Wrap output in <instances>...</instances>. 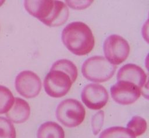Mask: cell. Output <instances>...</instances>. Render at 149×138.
<instances>
[{
    "mask_svg": "<svg viewBox=\"0 0 149 138\" xmlns=\"http://www.w3.org/2000/svg\"><path fill=\"white\" fill-rule=\"evenodd\" d=\"M27 12L49 27L63 24L69 17L67 6L59 1H24Z\"/></svg>",
    "mask_w": 149,
    "mask_h": 138,
    "instance_id": "1",
    "label": "cell"
},
{
    "mask_svg": "<svg viewBox=\"0 0 149 138\" xmlns=\"http://www.w3.org/2000/svg\"><path fill=\"white\" fill-rule=\"evenodd\" d=\"M62 41L69 51L79 56L90 53L95 43L91 30L81 22H73L67 24L62 32Z\"/></svg>",
    "mask_w": 149,
    "mask_h": 138,
    "instance_id": "2",
    "label": "cell"
},
{
    "mask_svg": "<svg viewBox=\"0 0 149 138\" xmlns=\"http://www.w3.org/2000/svg\"><path fill=\"white\" fill-rule=\"evenodd\" d=\"M116 66L102 56H94L83 63L81 72L87 80L97 83L109 80L115 74Z\"/></svg>",
    "mask_w": 149,
    "mask_h": 138,
    "instance_id": "3",
    "label": "cell"
},
{
    "mask_svg": "<svg viewBox=\"0 0 149 138\" xmlns=\"http://www.w3.org/2000/svg\"><path fill=\"white\" fill-rule=\"evenodd\" d=\"M85 108L82 104L73 98L63 100L56 109L57 120L68 128H74L81 124L85 118Z\"/></svg>",
    "mask_w": 149,
    "mask_h": 138,
    "instance_id": "4",
    "label": "cell"
},
{
    "mask_svg": "<svg viewBox=\"0 0 149 138\" xmlns=\"http://www.w3.org/2000/svg\"><path fill=\"white\" fill-rule=\"evenodd\" d=\"M72 84L70 77L67 73L58 69H50L44 80L45 92L54 98L65 95L70 90Z\"/></svg>",
    "mask_w": 149,
    "mask_h": 138,
    "instance_id": "5",
    "label": "cell"
},
{
    "mask_svg": "<svg viewBox=\"0 0 149 138\" xmlns=\"http://www.w3.org/2000/svg\"><path fill=\"white\" fill-rule=\"evenodd\" d=\"M106 59L113 65H119L128 57L130 46L128 42L122 37L112 34L108 37L103 45Z\"/></svg>",
    "mask_w": 149,
    "mask_h": 138,
    "instance_id": "6",
    "label": "cell"
},
{
    "mask_svg": "<svg viewBox=\"0 0 149 138\" xmlns=\"http://www.w3.org/2000/svg\"><path fill=\"white\" fill-rule=\"evenodd\" d=\"M15 84L19 94L26 98L36 97L41 89L40 78L31 70L20 72L16 77Z\"/></svg>",
    "mask_w": 149,
    "mask_h": 138,
    "instance_id": "7",
    "label": "cell"
},
{
    "mask_svg": "<svg viewBox=\"0 0 149 138\" xmlns=\"http://www.w3.org/2000/svg\"><path fill=\"white\" fill-rule=\"evenodd\" d=\"M111 97L117 103L126 105L136 101L140 97L141 89L133 83L118 81L110 89Z\"/></svg>",
    "mask_w": 149,
    "mask_h": 138,
    "instance_id": "8",
    "label": "cell"
},
{
    "mask_svg": "<svg viewBox=\"0 0 149 138\" xmlns=\"http://www.w3.org/2000/svg\"><path fill=\"white\" fill-rule=\"evenodd\" d=\"M81 98L87 108L93 110H98L107 104L109 95L106 89L102 85L90 83L83 88Z\"/></svg>",
    "mask_w": 149,
    "mask_h": 138,
    "instance_id": "9",
    "label": "cell"
},
{
    "mask_svg": "<svg viewBox=\"0 0 149 138\" xmlns=\"http://www.w3.org/2000/svg\"><path fill=\"white\" fill-rule=\"evenodd\" d=\"M147 75L139 66L127 63L120 68L117 74L118 81H125L134 84L141 89L147 83Z\"/></svg>",
    "mask_w": 149,
    "mask_h": 138,
    "instance_id": "10",
    "label": "cell"
},
{
    "mask_svg": "<svg viewBox=\"0 0 149 138\" xmlns=\"http://www.w3.org/2000/svg\"><path fill=\"white\" fill-rule=\"evenodd\" d=\"M30 115V108L26 101L15 98L11 108L6 112V116L9 121L16 123L26 122Z\"/></svg>",
    "mask_w": 149,
    "mask_h": 138,
    "instance_id": "11",
    "label": "cell"
},
{
    "mask_svg": "<svg viewBox=\"0 0 149 138\" xmlns=\"http://www.w3.org/2000/svg\"><path fill=\"white\" fill-rule=\"evenodd\" d=\"M37 138H65V132L59 124L54 122H47L40 125Z\"/></svg>",
    "mask_w": 149,
    "mask_h": 138,
    "instance_id": "12",
    "label": "cell"
},
{
    "mask_svg": "<svg viewBox=\"0 0 149 138\" xmlns=\"http://www.w3.org/2000/svg\"><path fill=\"white\" fill-rule=\"evenodd\" d=\"M51 69L60 70L67 73L71 78L73 83H74L77 77V69L76 66L72 61L62 59L55 62L52 65Z\"/></svg>",
    "mask_w": 149,
    "mask_h": 138,
    "instance_id": "13",
    "label": "cell"
},
{
    "mask_svg": "<svg viewBox=\"0 0 149 138\" xmlns=\"http://www.w3.org/2000/svg\"><path fill=\"white\" fill-rule=\"evenodd\" d=\"M99 138H136V136L127 128L112 126L102 131Z\"/></svg>",
    "mask_w": 149,
    "mask_h": 138,
    "instance_id": "14",
    "label": "cell"
},
{
    "mask_svg": "<svg viewBox=\"0 0 149 138\" xmlns=\"http://www.w3.org/2000/svg\"><path fill=\"white\" fill-rule=\"evenodd\" d=\"M14 101L15 98L10 90L6 87L0 85V114L8 112Z\"/></svg>",
    "mask_w": 149,
    "mask_h": 138,
    "instance_id": "15",
    "label": "cell"
},
{
    "mask_svg": "<svg viewBox=\"0 0 149 138\" xmlns=\"http://www.w3.org/2000/svg\"><path fill=\"white\" fill-rule=\"evenodd\" d=\"M146 121L141 116H134L127 124V129L136 137L143 135L147 129Z\"/></svg>",
    "mask_w": 149,
    "mask_h": 138,
    "instance_id": "16",
    "label": "cell"
},
{
    "mask_svg": "<svg viewBox=\"0 0 149 138\" xmlns=\"http://www.w3.org/2000/svg\"><path fill=\"white\" fill-rule=\"evenodd\" d=\"M13 125L6 118L0 116V138H16Z\"/></svg>",
    "mask_w": 149,
    "mask_h": 138,
    "instance_id": "17",
    "label": "cell"
},
{
    "mask_svg": "<svg viewBox=\"0 0 149 138\" xmlns=\"http://www.w3.org/2000/svg\"><path fill=\"white\" fill-rule=\"evenodd\" d=\"M104 112L102 111H100L97 112L92 118L91 125L93 133L96 135L100 131L104 123Z\"/></svg>",
    "mask_w": 149,
    "mask_h": 138,
    "instance_id": "18",
    "label": "cell"
},
{
    "mask_svg": "<svg viewBox=\"0 0 149 138\" xmlns=\"http://www.w3.org/2000/svg\"><path fill=\"white\" fill-rule=\"evenodd\" d=\"M66 2H67V4L73 9H85L87 7H88L91 2H93L92 1H66Z\"/></svg>",
    "mask_w": 149,
    "mask_h": 138,
    "instance_id": "19",
    "label": "cell"
}]
</instances>
